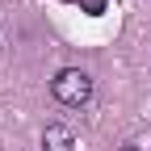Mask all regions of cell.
Masks as SVG:
<instances>
[{
    "label": "cell",
    "instance_id": "1",
    "mask_svg": "<svg viewBox=\"0 0 151 151\" xmlns=\"http://www.w3.org/2000/svg\"><path fill=\"white\" fill-rule=\"evenodd\" d=\"M50 92H55V101H59V105L80 109V105L92 101V76L80 71V67H63V71L50 80Z\"/></svg>",
    "mask_w": 151,
    "mask_h": 151
},
{
    "label": "cell",
    "instance_id": "2",
    "mask_svg": "<svg viewBox=\"0 0 151 151\" xmlns=\"http://www.w3.org/2000/svg\"><path fill=\"white\" fill-rule=\"evenodd\" d=\"M42 147L46 151H71L76 147V134H71L63 122H46L42 126Z\"/></svg>",
    "mask_w": 151,
    "mask_h": 151
},
{
    "label": "cell",
    "instance_id": "3",
    "mask_svg": "<svg viewBox=\"0 0 151 151\" xmlns=\"http://www.w3.org/2000/svg\"><path fill=\"white\" fill-rule=\"evenodd\" d=\"M80 9H84V13H92V17H97V13H105V0H80Z\"/></svg>",
    "mask_w": 151,
    "mask_h": 151
},
{
    "label": "cell",
    "instance_id": "4",
    "mask_svg": "<svg viewBox=\"0 0 151 151\" xmlns=\"http://www.w3.org/2000/svg\"><path fill=\"white\" fill-rule=\"evenodd\" d=\"M122 151H139V147H134V143H126V147H122Z\"/></svg>",
    "mask_w": 151,
    "mask_h": 151
}]
</instances>
